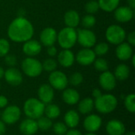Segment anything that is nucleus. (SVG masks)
Wrapping results in <instances>:
<instances>
[{"label":"nucleus","instance_id":"f257e3e1","mask_svg":"<svg viewBox=\"0 0 135 135\" xmlns=\"http://www.w3.org/2000/svg\"><path fill=\"white\" fill-rule=\"evenodd\" d=\"M34 28L32 23L25 17L20 16L13 19L7 29L9 38L16 43H25L32 38Z\"/></svg>","mask_w":135,"mask_h":135},{"label":"nucleus","instance_id":"f03ea898","mask_svg":"<svg viewBox=\"0 0 135 135\" xmlns=\"http://www.w3.org/2000/svg\"><path fill=\"white\" fill-rule=\"evenodd\" d=\"M118 106V100L112 94H102L100 97L95 99L94 108L98 112L108 114L114 112Z\"/></svg>","mask_w":135,"mask_h":135},{"label":"nucleus","instance_id":"7ed1b4c3","mask_svg":"<svg viewBox=\"0 0 135 135\" xmlns=\"http://www.w3.org/2000/svg\"><path fill=\"white\" fill-rule=\"evenodd\" d=\"M45 104L37 98L28 99L23 106V111L28 118L37 119L44 114Z\"/></svg>","mask_w":135,"mask_h":135},{"label":"nucleus","instance_id":"20e7f679","mask_svg":"<svg viewBox=\"0 0 135 135\" xmlns=\"http://www.w3.org/2000/svg\"><path fill=\"white\" fill-rule=\"evenodd\" d=\"M77 37L75 28L65 27L57 34V41L62 49H70L77 43Z\"/></svg>","mask_w":135,"mask_h":135},{"label":"nucleus","instance_id":"39448f33","mask_svg":"<svg viewBox=\"0 0 135 135\" xmlns=\"http://www.w3.org/2000/svg\"><path fill=\"white\" fill-rule=\"evenodd\" d=\"M21 69L23 73L29 78H36L43 71L42 63L32 57H27L22 61Z\"/></svg>","mask_w":135,"mask_h":135},{"label":"nucleus","instance_id":"423d86ee","mask_svg":"<svg viewBox=\"0 0 135 135\" xmlns=\"http://www.w3.org/2000/svg\"><path fill=\"white\" fill-rule=\"evenodd\" d=\"M105 36L108 43L118 45L124 41L127 34L125 29L117 25H112L106 29Z\"/></svg>","mask_w":135,"mask_h":135},{"label":"nucleus","instance_id":"0eeeda50","mask_svg":"<svg viewBox=\"0 0 135 135\" xmlns=\"http://www.w3.org/2000/svg\"><path fill=\"white\" fill-rule=\"evenodd\" d=\"M77 42L84 48H90L97 44L96 34L88 28H79L77 31Z\"/></svg>","mask_w":135,"mask_h":135},{"label":"nucleus","instance_id":"6e6552de","mask_svg":"<svg viewBox=\"0 0 135 135\" xmlns=\"http://www.w3.org/2000/svg\"><path fill=\"white\" fill-rule=\"evenodd\" d=\"M49 85L56 90H64L66 89L69 82L66 75L59 70H54L51 72L48 77Z\"/></svg>","mask_w":135,"mask_h":135},{"label":"nucleus","instance_id":"1a4fd4ad","mask_svg":"<svg viewBox=\"0 0 135 135\" xmlns=\"http://www.w3.org/2000/svg\"><path fill=\"white\" fill-rule=\"evenodd\" d=\"M21 115V111L19 107L16 105L6 106L2 114V120L6 124L12 125L20 119Z\"/></svg>","mask_w":135,"mask_h":135},{"label":"nucleus","instance_id":"9d476101","mask_svg":"<svg viewBox=\"0 0 135 135\" xmlns=\"http://www.w3.org/2000/svg\"><path fill=\"white\" fill-rule=\"evenodd\" d=\"M102 126V119L96 114H89L83 122V127L88 132L95 133Z\"/></svg>","mask_w":135,"mask_h":135},{"label":"nucleus","instance_id":"9b49d317","mask_svg":"<svg viewBox=\"0 0 135 135\" xmlns=\"http://www.w3.org/2000/svg\"><path fill=\"white\" fill-rule=\"evenodd\" d=\"M96 56L93 50L90 48H83L77 53L75 60L81 66H89L93 63Z\"/></svg>","mask_w":135,"mask_h":135},{"label":"nucleus","instance_id":"f8f14e48","mask_svg":"<svg viewBox=\"0 0 135 135\" xmlns=\"http://www.w3.org/2000/svg\"><path fill=\"white\" fill-rule=\"evenodd\" d=\"M99 84L100 87L106 91H112L116 86V78L113 73L107 70L102 72L99 77Z\"/></svg>","mask_w":135,"mask_h":135},{"label":"nucleus","instance_id":"ddd939ff","mask_svg":"<svg viewBox=\"0 0 135 135\" xmlns=\"http://www.w3.org/2000/svg\"><path fill=\"white\" fill-rule=\"evenodd\" d=\"M38 99L44 104H48L52 102L55 97L54 89L49 84L41 85L37 91Z\"/></svg>","mask_w":135,"mask_h":135},{"label":"nucleus","instance_id":"4468645a","mask_svg":"<svg viewBox=\"0 0 135 135\" xmlns=\"http://www.w3.org/2000/svg\"><path fill=\"white\" fill-rule=\"evenodd\" d=\"M6 81L12 86H18L22 83L23 77L21 71L14 67H9L4 72Z\"/></svg>","mask_w":135,"mask_h":135},{"label":"nucleus","instance_id":"2eb2a0df","mask_svg":"<svg viewBox=\"0 0 135 135\" xmlns=\"http://www.w3.org/2000/svg\"><path fill=\"white\" fill-rule=\"evenodd\" d=\"M134 9L129 6H118L114 10L115 19L121 23L131 21L134 17Z\"/></svg>","mask_w":135,"mask_h":135},{"label":"nucleus","instance_id":"dca6fc26","mask_svg":"<svg viewBox=\"0 0 135 135\" xmlns=\"http://www.w3.org/2000/svg\"><path fill=\"white\" fill-rule=\"evenodd\" d=\"M57 34L58 33L56 30L51 27L44 28L40 34V44L45 47L54 45V44L57 40Z\"/></svg>","mask_w":135,"mask_h":135},{"label":"nucleus","instance_id":"f3484780","mask_svg":"<svg viewBox=\"0 0 135 135\" xmlns=\"http://www.w3.org/2000/svg\"><path fill=\"white\" fill-rule=\"evenodd\" d=\"M23 52L28 57H33L39 55L42 50L41 44L36 40H28L25 41L22 47Z\"/></svg>","mask_w":135,"mask_h":135},{"label":"nucleus","instance_id":"a211bd4d","mask_svg":"<svg viewBox=\"0 0 135 135\" xmlns=\"http://www.w3.org/2000/svg\"><path fill=\"white\" fill-rule=\"evenodd\" d=\"M106 131L108 135H124L126 127L119 119H112L106 124Z\"/></svg>","mask_w":135,"mask_h":135},{"label":"nucleus","instance_id":"6ab92c4d","mask_svg":"<svg viewBox=\"0 0 135 135\" xmlns=\"http://www.w3.org/2000/svg\"><path fill=\"white\" fill-rule=\"evenodd\" d=\"M19 130L23 135H34L39 130L37 122L36 119L27 118L21 123Z\"/></svg>","mask_w":135,"mask_h":135},{"label":"nucleus","instance_id":"aec40b11","mask_svg":"<svg viewBox=\"0 0 135 135\" xmlns=\"http://www.w3.org/2000/svg\"><path fill=\"white\" fill-rule=\"evenodd\" d=\"M115 55L116 57L121 61L129 60L133 55L132 46L130 45L128 43H124V42L118 44L115 50Z\"/></svg>","mask_w":135,"mask_h":135},{"label":"nucleus","instance_id":"412c9836","mask_svg":"<svg viewBox=\"0 0 135 135\" xmlns=\"http://www.w3.org/2000/svg\"><path fill=\"white\" fill-rule=\"evenodd\" d=\"M75 61V55L70 49H62L58 54L59 63L66 68L70 67Z\"/></svg>","mask_w":135,"mask_h":135},{"label":"nucleus","instance_id":"4be33fe9","mask_svg":"<svg viewBox=\"0 0 135 135\" xmlns=\"http://www.w3.org/2000/svg\"><path fill=\"white\" fill-rule=\"evenodd\" d=\"M62 100L68 105H74L77 104L80 100V94L74 89H65L62 90Z\"/></svg>","mask_w":135,"mask_h":135},{"label":"nucleus","instance_id":"5701e85b","mask_svg":"<svg viewBox=\"0 0 135 135\" xmlns=\"http://www.w3.org/2000/svg\"><path fill=\"white\" fill-rule=\"evenodd\" d=\"M63 19L66 27L74 28L78 27L81 21V18L78 13L74 9H70L66 11L64 14Z\"/></svg>","mask_w":135,"mask_h":135},{"label":"nucleus","instance_id":"b1692460","mask_svg":"<svg viewBox=\"0 0 135 135\" xmlns=\"http://www.w3.org/2000/svg\"><path fill=\"white\" fill-rule=\"evenodd\" d=\"M80 123V115L75 110H69L64 115V123L68 128H76Z\"/></svg>","mask_w":135,"mask_h":135},{"label":"nucleus","instance_id":"393cba45","mask_svg":"<svg viewBox=\"0 0 135 135\" xmlns=\"http://www.w3.org/2000/svg\"><path fill=\"white\" fill-rule=\"evenodd\" d=\"M94 108V100L90 97L84 98L78 102V112L82 115H89Z\"/></svg>","mask_w":135,"mask_h":135},{"label":"nucleus","instance_id":"a878e982","mask_svg":"<svg viewBox=\"0 0 135 135\" xmlns=\"http://www.w3.org/2000/svg\"><path fill=\"white\" fill-rule=\"evenodd\" d=\"M114 76L116 80L119 81H125L130 76V68L126 64H119L118 65L114 71Z\"/></svg>","mask_w":135,"mask_h":135},{"label":"nucleus","instance_id":"bb28decb","mask_svg":"<svg viewBox=\"0 0 135 135\" xmlns=\"http://www.w3.org/2000/svg\"><path fill=\"white\" fill-rule=\"evenodd\" d=\"M100 9L105 12L114 11L119 4L120 0H98Z\"/></svg>","mask_w":135,"mask_h":135},{"label":"nucleus","instance_id":"cd10ccee","mask_svg":"<svg viewBox=\"0 0 135 135\" xmlns=\"http://www.w3.org/2000/svg\"><path fill=\"white\" fill-rule=\"evenodd\" d=\"M44 114H45V116H47V118L51 119H57L60 115L61 110L58 105L50 103L47 106H45Z\"/></svg>","mask_w":135,"mask_h":135},{"label":"nucleus","instance_id":"c85d7f7f","mask_svg":"<svg viewBox=\"0 0 135 135\" xmlns=\"http://www.w3.org/2000/svg\"><path fill=\"white\" fill-rule=\"evenodd\" d=\"M36 122H37L38 129L42 131H47L53 126L51 119L47 118V116H41V117H40L39 119H36Z\"/></svg>","mask_w":135,"mask_h":135},{"label":"nucleus","instance_id":"c756f323","mask_svg":"<svg viewBox=\"0 0 135 135\" xmlns=\"http://www.w3.org/2000/svg\"><path fill=\"white\" fill-rule=\"evenodd\" d=\"M81 22L84 28L89 29L96 25L97 20L93 14H87L81 19Z\"/></svg>","mask_w":135,"mask_h":135},{"label":"nucleus","instance_id":"7c9ffc66","mask_svg":"<svg viewBox=\"0 0 135 135\" xmlns=\"http://www.w3.org/2000/svg\"><path fill=\"white\" fill-rule=\"evenodd\" d=\"M124 105L126 109L131 112L134 113L135 112V95L134 93L129 94L125 97L124 100Z\"/></svg>","mask_w":135,"mask_h":135},{"label":"nucleus","instance_id":"2f4dec72","mask_svg":"<svg viewBox=\"0 0 135 135\" xmlns=\"http://www.w3.org/2000/svg\"><path fill=\"white\" fill-rule=\"evenodd\" d=\"M94 68L100 72H104L108 70V63L106 59L103 58L96 59L93 62Z\"/></svg>","mask_w":135,"mask_h":135},{"label":"nucleus","instance_id":"473e14b6","mask_svg":"<svg viewBox=\"0 0 135 135\" xmlns=\"http://www.w3.org/2000/svg\"><path fill=\"white\" fill-rule=\"evenodd\" d=\"M57 66H58V63L57 62L50 58V59H47L44 61V62L42 63V68H43V70H45L47 72H52L54 70H56L57 68Z\"/></svg>","mask_w":135,"mask_h":135},{"label":"nucleus","instance_id":"72a5a7b5","mask_svg":"<svg viewBox=\"0 0 135 135\" xmlns=\"http://www.w3.org/2000/svg\"><path fill=\"white\" fill-rule=\"evenodd\" d=\"M84 78L80 72H74L68 78V82L73 86H79L83 82Z\"/></svg>","mask_w":135,"mask_h":135},{"label":"nucleus","instance_id":"f704fd0d","mask_svg":"<svg viewBox=\"0 0 135 135\" xmlns=\"http://www.w3.org/2000/svg\"><path fill=\"white\" fill-rule=\"evenodd\" d=\"M108 51H109V45L104 42H101V43L97 44L95 46V48L93 50L96 55H99V56H102V55H106L108 52Z\"/></svg>","mask_w":135,"mask_h":135},{"label":"nucleus","instance_id":"c9c22d12","mask_svg":"<svg viewBox=\"0 0 135 135\" xmlns=\"http://www.w3.org/2000/svg\"><path fill=\"white\" fill-rule=\"evenodd\" d=\"M99 4L98 2L96 0H90L89 1L85 6V9L88 13V14H94L99 10Z\"/></svg>","mask_w":135,"mask_h":135},{"label":"nucleus","instance_id":"e433bc0d","mask_svg":"<svg viewBox=\"0 0 135 135\" xmlns=\"http://www.w3.org/2000/svg\"><path fill=\"white\" fill-rule=\"evenodd\" d=\"M53 131L56 135H65L68 131V127L62 122H57L53 126Z\"/></svg>","mask_w":135,"mask_h":135},{"label":"nucleus","instance_id":"4c0bfd02","mask_svg":"<svg viewBox=\"0 0 135 135\" xmlns=\"http://www.w3.org/2000/svg\"><path fill=\"white\" fill-rule=\"evenodd\" d=\"M10 49V44L6 39H0V57H5L8 55Z\"/></svg>","mask_w":135,"mask_h":135},{"label":"nucleus","instance_id":"58836bf2","mask_svg":"<svg viewBox=\"0 0 135 135\" xmlns=\"http://www.w3.org/2000/svg\"><path fill=\"white\" fill-rule=\"evenodd\" d=\"M17 58L13 55H6L5 56V62L7 66L10 67H13L17 64Z\"/></svg>","mask_w":135,"mask_h":135},{"label":"nucleus","instance_id":"ea45409f","mask_svg":"<svg viewBox=\"0 0 135 135\" xmlns=\"http://www.w3.org/2000/svg\"><path fill=\"white\" fill-rule=\"evenodd\" d=\"M128 41V44L131 46H134L135 45V32L132 31L131 32H130L127 36H126Z\"/></svg>","mask_w":135,"mask_h":135},{"label":"nucleus","instance_id":"a19ab883","mask_svg":"<svg viewBox=\"0 0 135 135\" xmlns=\"http://www.w3.org/2000/svg\"><path fill=\"white\" fill-rule=\"evenodd\" d=\"M47 55L51 57H54L57 55V48L52 45V46H49L47 47Z\"/></svg>","mask_w":135,"mask_h":135},{"label":"nucleus","instance_id":"79ce46f5","mask_svg":"<svg viewBox=\"0 0 135 135\" xmlns=\"http://www.w3.org/2000/svg\"><path fill=\"white\" fill-rule=\"evenodd\" d=\"M8 105V99L3 95H0V108H4Z\"/></svg>","mask_w":135,"mask_h":135},{"label":"nucleus","instance_id":"37998d69","mask_svg":"<svg viewBox=\"0 0 135 135\" xmlns=\"http://www.w3.org/2000/svg\"><path fill=\"white\" fill-rule=\"evenodd\" d=\"M65 135H82V134L78 130H76L75 128H74V129L68 130Z\"/></svg>","mask_w":135,"mask_h":135},{"label":"nucleus","instance_id":"c03bdc74","mask_svg":"<svg viewBox=\"0 0 135 135\" xmlns=\"http://www.w3.org/2000/svg\"><path fill=\"white\" fill-rule=\"evenodd\" d=\"M6 131V123L2 120H0V135L5 134Z\"/></svg>","mask_w":135,"mask_h":135},{"label":"nucleus","instance_id":"a18cd8bd","mask_svg":"<svg viewBox=\"0 0 135 135\" xmlns=\"http://www.w3.org/2000/svg\"><path fill=\"white\" fill-rule=\"evenodd\" d=\"M101 95H102V92H101L99 89H94L93 90V97L95 99L100 97Z\"/></svg>","mask_w":135,"mask_h":135},{"label":"nucleus","instance_id":"49530a36","mask_svg":"<svg viewBox=\"0 0 135 135\" xmlns=\"http://www.w3.org/2000/svg\"><path fill=\"white\" fill-rule=\"evenodd\" d=\"M128 6L131 8L132 9H134L135 8V0H127Z\"/></svg>","mask_w":135,"mask_h":135},{"label":"nucleus","instance_id":"de8ad7c7","mask_svg":"<svg viewBox=\"0 0 135 135\" xmlns=\"http://www.w3.org/2000/svg\"><path fill=\"white\" fill-rule=\"evenodd\" d=\"M4 72H5L4 69L2 66H0V79L4 77Z\"/></svg>","mask_w":135,"mask_h":135},{"label":"nucleus","instance_id":"09e8293b","mask_svg":"<svg viewBox=\"0 0 135 135\" xmlns=\"http://www.w3.org/2000/svg\"><path fill=\"white\" fill-rule=\"evenodd\" d=\"M131 59H132V66H134V67H135V55H132V57L131 58Z\"/></svg>","mask_w":135,"mask_h":135},{"label":"nucleus","instance_id":"8fccbe9b","mask_svg":"<svg viewBox=\"0 0 135 135\" xmlns=\"http://www.w3.org/2000/svg\"><path fill=\"white\" fill-rule=\"evenodd\" d=\"M124 135H135V133L134 131H129V132L124 134Z\"/></svg>","mask_w":135,"mask_h":135},{"label":"nucleus","instance_id":"3c124183","mask_svg":"<svg viewBox=\"0 0 135 135\" xmlns=\"http://www.w3.org/2000/svg\"><path fill=\"white\" fill-rule=\"evenodd\" d=\"M85 135H97V134H95V133H92V132H88L87 134Z\"/></svg>","mask_w":135,"mask_h":135},{"label":"nucleus","instance_id":"603ef678","mask_svg":"<svg viewBox=\"0 0 135 135\" xmlns=\"http://www.w3.org/2000/svg\"><path fill=\"white\" fill-rule=\"evenodd\" d=\"M0 89H1V85H0Z\"/></svg>","mask_w":135,"mask_h":135}]
</instances>
